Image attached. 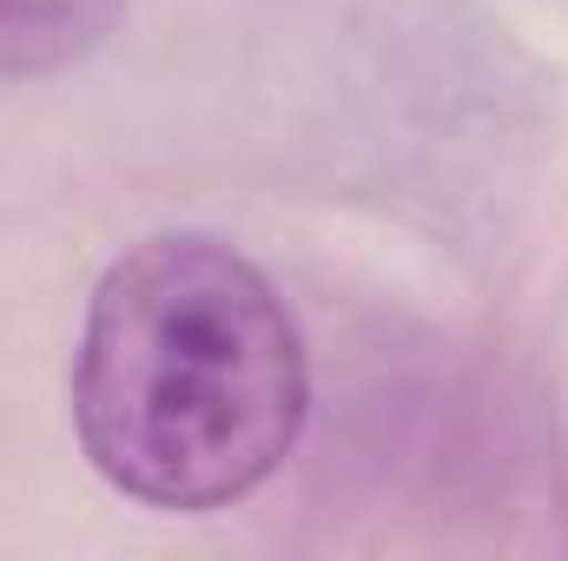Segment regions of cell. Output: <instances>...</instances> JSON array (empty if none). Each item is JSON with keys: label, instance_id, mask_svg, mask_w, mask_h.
<instances>
[{"label": "cell", "instance_id": "cell-1", "mask_svg": "<svg viewBox=\"0 0 568 561\" xmlns=\"http://www.w3.org/2000/svg\"><path fill=\"white\" fill-rule=\"evenodd\" d=\"M311 422V344L272 272L219 232H152L93 278L73 436L106 489L165 516L258 496Z\"/></svg>", "mask_w": 568, "mask_h": 561}, {"label": "cell", "instance_id": "cell-2", "mask_svg": "<svg viewBox=\"0 0 568 561\" xmlns=\"http://www.w3.org/2000/svg\"><path fill=\"white\" fill-rule=\"evenodd\" d=\"M126 0H0V80H47L100 53Z\"/></svg>", "mask_w": 568, "mask_h": 561}]
</instances>
